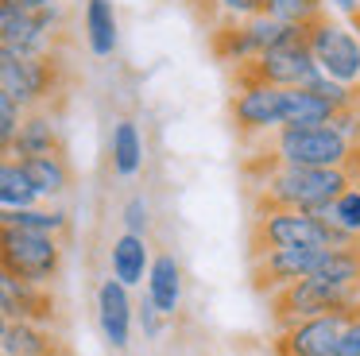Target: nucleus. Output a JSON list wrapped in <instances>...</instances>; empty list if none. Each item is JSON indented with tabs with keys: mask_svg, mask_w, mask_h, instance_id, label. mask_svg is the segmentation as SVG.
<instances>
[{
	"mask_svg": "<svg viewBox=\"0 0 360 356\" xmlns=\"http://www.w3.org/2000/svg\"><path fill=\"white\" fill-rule=\"evenodd\" d=\"M248 182L256 209H302V213H326V205L352 186V167H283V163H252Z\"/></svg>",
	"mask_w": 360,
	"mask_h": 356,
	"instance_id": "f257e3e1",
	"label": "nucleus"
},
{
	"mask_svg": "<svg viewBox=\"0 0 360 356\" xmlns=\"http://www.w3.org/2000/svg\"><path fill=\"white\" fill-rule=\"evenodd\" d=\"M252 163H283V167H352V151L345 136H337L329 124H283L267 139H259Z\"/></svg>",
	"mask_w": 360,
	"mask_h": 356,
	"instance_id": "f03ea898",
	"label": "nucleus"
},
{
	"mask_svg": "<svg viewBox=\"0 0 360 356\" xmlns=\"http://www.w3.org/2000/svg\"><path fill=\"white\" fill-rule=\"evenodd\" d=\"M360 240H349L337 232L321 213L302 209H256L252 217V255L271 248H352Z\"/></svg>",
	"mask_w": 360,
	"mask_h": 356,
	"instance_id": "7ed1b4c3",
	"label": "nucleus"
},
{
	"mask_svg": "<svg viewBox=\"0 0 360 356\" xmlns=\"http://www.w3.org/2000/svg\"><path fill=\"white\" fill-rule=\"evenodd\" d=\"M302 35L306 27H298V23H283L267 12H256V15H244V20H221L217 31H213V54L229 66H248L264 51Z\"/></svg>",
	"mask_w": 360,
	"mask_h": 356,
	"instance_id": "20e7f679",
	"label": "nucleus"
},
{
	"mask_svg": "<svg viewBox=\"0 0 360 356\" xmlns=\"http://www.w3.org/2000/svg\"><path fill=\"white\" fill-rule=\"evenodd\" d=\"M0 271L20 283L51 286L63 271V240L51 232L4 229L0 224Z\"/></svg>",
	"mask_w": 360,
	"mask_h": 356,
	"instance_id": "39448f33",
	"label": "nucleus"
},
{
	"mask_svg": "<svg viewBox=\"0 0 360 356\" xmlns=\"http://www.w3.org/2000/svg\"><path fill=\"white\" fill-rule=\"evenodd\" d=\"M271 302V317L275 329L302 317H318V314H352L360 306V286L352 283H329V279H298V283L283 286V291L267 294Z\"/></svg>",
	"mask_w": 360,
	"mask_h": 356,
	"instance_id": "423d86ee",
	"label": "nucleus"
},
{
	"mask_svg": "<svg viewBox=\"0 0 360 356\" xmlns=\"http://www.w3.org/2000/svg\"><path fill=\"white\" fill-rule=\"evenodd\" d=\"M306 51H310L314 66L321 70V77L337 85H352L356 89L360 77V31L349 20H337V15H318V20L306 27Z\"/></svg>",
	"mask_w": 360,
	"mask_h": 356,
	"instance_id": "0eeeda50",
	"label": "nucleus"
},
{
	"mask_svg": "<svg viewBox=\"0 0 360 356\" xmlns=\"http://www.w3.org/2000/svg\"><path fill=\"white\" fill-rule=\"evenodd\" d=\"M0 89L8 93L20 108H47L63 89V66H58L55 51L51 54H16L4 46V62H0Z\"/></svg>",
	"mask_w": 360,
	"mask_h": 356,
	"instance_id": "6e6552de",
	"label": "nucleus"
},
{
	"mask_svg": "<svg viewBox=\"0 0 360 356\" xmlns=\"http://www.w3.org/2000/svg\"><path fill=\"white\" fill-rule=\"evenodd\" d=\"M240 82H264L275 89H310L321 82V70L314 66L306 39H290V43H279L259 58H252L248 66H236V85Z\"/></svg>",
	"mask_w": 360,
	"mask_h": 356,
	"instance_id": "1a4fd4ad",
	"label": "nucleus"
},
{
	"mask_svg": "<svg viewBox=\"0 0 360 356\" xmlns=\"http://www.w3.org/2000/svg\"><path fill=\"white\" fill-rule=\"evenodd\" d=\"M229 116L244 144H259L275 128H283V89L264 82H240L229 101Z\"/></svg>",
	"mask_w": 360,
	"mask_h": 356,
	"instance_id": "9d476101",
	"label": "nucleus"
},
{
	"mask_svg": "<svg viewBox=\"0 0 360 356\" xmlns=\"http://www.w3.org/2000/svg\"><path fill=\"white\" fill-rule=\"evenodd\" d=\"M326 248H271V252L252 255V283L259 294H275L283 286L310 279L318 271Z\"/></svg>",
	"mask_w": 360,
	"mask_h": 356,
	"instance_id": "9b49d317",
	"label": "nucleus"
},
{
	"mask_svg": "<svg viewBox=\"0 0 360 356\" xmlns=\"http://www.w3.org/2000/svg\"><path fill=\"white\" fill-rule=\"evenodd\" d=\"M349 314H318L275 329V356H337V337Z\"/></svg>",
	"mask_w": 360,
	"mask_h": 356,
	"instance_id": "f8f14e48",
	"label": "nucleus"
},
{
	"mask_svg": "<svg viewBox=\"0 0 360 356\" xmlns=\"http://www.w3.org/2000/svg\"><path fill=\"white\" fill-rule=\"evenodd\" d=\"M132 314H136V302H132V291L117 279H101L97 286V325H101V337L109 348L124 352L132 345Z\"/></svg>",
	"mask_w": 360,
	"mask_h": 356,
	"instance_id": "ddd939ff",
	"label": "nucleus"
},
{
	"mask_svg": "<svg viewBox=\"0 0 360 356\" xmlns=\"http://www.w3.org/2000/svg\"><path fill=\"white\" fill-rule=\"evenodd\" d=\"M0 310H4L8 322H39V325L55 322V298H51V286L20 283V279L4 275V271H0Z\"/></svg>",
	"mask_w": 360,
	"mask_h": 356,
	"instance_id": "4468645a",
	"label": "nucleus"
},
{
	"mask_svg": "<svg viewBox=\"0 0 360 356\" xmlns=\"http://www.w3.org/2000/svg\"><path fill=\"white\" fill-rule=\"evenodd\" d=\"M63 151V136H58V120L47 108H27L20 116L16 132H12L8 155L12 159H32V155H51Z\"/></svg>",
	"mask_w": 360,
	"mask_h": 356,
	"instance_id": "2eb2a0df",
	"label": "nucleus"
},
{
	"mask_svg": "<svg viewBox=\"0 0 360 356\" xmlns=\"http://www.w3.org/2000/svg\"><path fill=\"white\" fill-rule=\"evenodd\" d=\"M143 294L163 317H174L182 310V294H186V279H182V263L171 252L151 255L148 279H143Z\"/></svg>",
	"mask_w": 360,
	"mask_h": 356,
	"instance_id": "dca6fc26",
	"label": "nucleus"
},
{
	"mask_svg": "<svg viewBox=\"0 0 360 356\" xmlns=\"http://www.w3.org/2000/svg\"><path fill=\"white\" fill-rule=\"evenodd\" d=\"M109 267H112V279L124 283L128 291L132 286H143L148 279V267H151V244L148 236H136V232H120L109 248Z\"/></svg>",
	"mask_w": 360,
	"mask_h": 356,
	"instance_id": "f3484780",
	"label": "nucleus"
},
{
	"mask_svg": "<svg viewBox=\"0 0 360 356\" xmlns=\"http://www.w3.org/2000/svg\"><path fill=\"white\" fill-rule=\"evenodd\" d=\"M0 352L8 356H66L63 341L39 322H8L0 337Z\"/></svg>",
	"mask_w": 360,
	"mask_h": 356,
	"instance_id": "a211bd4d",
	"label": "nucleus"
},
{
	"mask_svg": "<svg viewBox=\"0 0 360 356\" xmlns=\"http://www.w3.org/2000/svg\"><path fill=\"white\" fill-rule=\"evenodd\" d=\"M27 170V182L35 186L39 201H58L66 190H70L74 174H70V163H66L63 151H51V155H32V159H20Z\"/></svg>",
	"mask_w": 360,
	"mask_h": 356,
	"instance_id": "6ab92c4d",
	"label": "nucleus"
},
{
	"mask_svg": "<svg viewBox=\"0 0 360 356\" xmlns=\"http://www.w3.org/2000/svg\"><path fill=\"white\" fill-rule=\"evenodd\" d=\"M109 163L120 178H136L143 170V132L132 116H120L109 136Z\"/></svg>",
	"mask_w": 360,
	"mask_h": 356,
	"instance_id": "aec40b11",
	"label": "nucleus"
},
{
	"mask_svg": "<svg viewBox=\"0 0 360 356\" xmlns=\"http://www.w3.org/2000/svg\"><path fill=\"white\" fill-rule=\"evenodd\" d=\"M82 23H86V46L97 58H109L120 43V20H117L112 0H86Z\"/></svg>",
	"mask_w": 360,
	"mask_h": 356,
	"instance_id": "412c9836",
	"label": "nucleus"
},
{
	"mask_svg": "<svg viewBox=\"0 0 360 356\" xmlns=\"http://www.w3.org/2000/svg\"><path fill=\"white\" fill-rule=\"evenodd\" d=\"M0 224L4 229H27V232H51V236H63L70 229V213L47 201H35V205H20V209H0Z\"/></svg>",
	"mask_w": 360,
	"mask_h": 356,
	"instance_id": "4be33fe9",
	"label": "nucleus"
},
{
	"mask_svg": "<svg viewBox=\"0 0 360 356\" xmlns=\"http://www.w3.org/2000/svg\"><path fill=\"white\" fill-rule=\"evenodd\" d=\"M337 108L318 89H283V124H329Z\"/></svg>",
	"mask_w": 360,
	"mask_h": 356,
	"instance_id": "5701e85b",
	"label": "nucleus"
},
{
	"mask_svg": "<svg viewBox=\"0 0 360 356\" xmlns=\"http://www.w3.org/2000/svg\"><path fill=\"white\" fill-rule=\"evenodd\" d=\"M39 193L27 182V170L20 159H0V209H20V205H35Z\"/></svg>",
	"mask_w": 360,
	"mask_h": 356,
	"instance_id": "b1692460",
	"label": "nucleus"
},
{
	"mask_svg": "<svg viewBox=\"0 0 360 356\" xmlns=\"http://www.w3.org/2000/svg\"><path fill=\"white\" fill-rule=\"evenodd\" d=\"M321 217H326L337 232H345L349 240H360V186L356 182L345 186V190L326 205V213H321Z\"/></svg>",
	"mask_w": 360,
	"mask_h": 356,
	"instance_id": "393cba45",
	"label": "nucleus"
},
{
	"mask_svg": "<svg viewBox=\"0 0 360 356\" xmlns=\"http://www.w3.org/2000/svg\"><path fill=\"white\" fill-rule=\"evenodd\" d=\"M267 15H275V20L283 23H298V27H310L318 15L329 12V0H267L264 4Z\"/></svg>",
	"mask_w": 360,
	"mask_h": 356,
	"instance_id": "a878e982",
	"label": "nucleus"
},
{
	"mask_svg": "<svg viewBox=\"0 0 360 356\" xmlns=\"http://www.w3.org/2000/svg\"><path fill=\"white\" fill-rule=\"evenodd\" d=\"M120 224H124V232H136V236H148L151 229V205L143 193H132V198L124 201V209H120Z\"/></svg>",
	"mask_w": 360,
	"mask_h": 356,
	"instance_id": "bb28decb",
	"label": "nucleus"
},
{
	"mask_svg": "<svg viewBox=\"0 0 360 356\" xmlns=\"http://www.w3.org/2000/svg\"><path fill=\"white\" fill-rule=\"evenodd\" d=\"M132 322L140 325V333H143L148 341H155V337H163V329H167V322H171V317H163V314H159V310L151 306V298L143 294V298L136 302V314H132Z\"/></svg>",
	"mask_w": 360,
	"mask_h": 356,
	"instance_id": "cd10ccee",
	"label": "nucleus"
},
{
	"mask_svg": "<svg viewBox=\"0 0 360 356\" xmlns=\"http://www.w3.org/2000/svg\"><path fill=\"white\" fill-rule=\"evenodd\" d=\"M329 128H333L337 136H345L349 144H360V105L337 108V113L329 116Z\"/></svg>",
	"mask_w": 360,
	"mask_h": 356,
	"instance_id": "c85d7f7f",
	"label": "nucleus"
},
{
	"mask_svg": "<svg viewBox=\"0 0 360 356\" xmlns=\"http://www.w3.org/2000/svg\"><path fill=\"white\" fill-rule=\"evenodd\" d=\"M337 356H360V306L345 317L341 337H337Z\"/></svg>",
	"mask_w": 360,
	"mask_h": 356,
	"instance_id": "c756f323",
	"label": "nucleus"
},
{
	"mask_svg": "<svg viewBox=\"0 0 360 356\" xmlns=\"http://www.w3.org/2000/svg\"><path fill=\"white\" fill-rule=\"evenodd\" d=\"M213 12L221 15V20H244V15H256L264 12L267 0H210Z\"/></svg>",
	"mask_w": 360,
	"mask_h": 356,
	"instance_id": "7c9ffc66",
	"label": "nucleus"
},
{
	"mask_svg": "<svg viewBox=\"0 0 360 356\" xmlns=\"http://www.w3.org/2000/svg\"><path fill=\"white\" fill-rule=\"evenodd\" d=\"M20 116H24V108H20L8 93L0 89V139H8V144H12V132H16Z\"/></svg>",
	"mask_w": 360,
	"mask_h": 356,
	"instance_id": "2f4dec72",
	"label": "nucleus"
},
{
	"mask_svg": "<svg viewBox=\"0 0 360 356\" xmlns=\"http://www.w3.org/2000/svg\"><path fill=\"white\" fill-rule=\"evenodd\" d=\"M329 8L349 15V20H360V0H329Z\"/></svg>",
	"mask_w": 360,
	"mask_h": 356,
	"instance_id": "473e14b6",
	"label": "nucleus"
},
{
	"mask_svg": "<svg viewBox=\"0 0 360 356\" xmlns=\"http://www.w3.org/2000/svg\"><path fill=\"white\" fill-rule=\"evenodd\" d=\"M8 4L24 8V12H39V8H51V4H58V0H8Z\"/></svg>",
	"mask_w": 360,
	"mask_h": 356,
	"instance_id": "72a5a7b5",
	"label": "nucleus"
},
{
	"mask_svg": "<svg viewBox=\"0 0 360 356\" xmlns=\"http://www.w3.org/2000/svg\"><path fill=\"white\" fill-rule=\"evenodd\" d=\"M352 178H356V186H360V144H356V151H352Z\"/></svg>",
	"mask_w": 360,
	"mask_h": 356,
	"instance_id": "f704fd0d",
	"label": "nucleus"
},
{
	"mask_svg": "<svg viewBox=\"0 0 360 356\" xmlns=\"http://www.w3.org/2000/svg\"><path fill=\"white\" fill-rule=\"evenodd\" d=\"M4 329H8V317H4V310H0V337H4Z\"/></svg>",
	"mask_w": 360,
	"mask_h": 356,
	"instance_id": "c9c22d12",
	"label": "nucleus"
},
{
	"mask_svg": "<svg viewBox=\"0 0 360 356\" xmlns=\"http://www.w3.org/2000/svg\"><path fill=\"white\" fill-rule=\"evenodd\" d=\"M0 62H4V46H0Z\"/></svg>",
	"mask_w": 360,
	"mask_h": 356,
	"instance_id": "e433bc0d",
	"label": "nucleus"
},
{
	"mask_svg": "<svg viewBox=\"0 0 360 356\" xmlns=\"http://www.w3.org/2000/svg\"><path fill=\"white\" fill-rule=\"evenodd\" d=\"M356 93H360V77H356Z\"/></svg>",
	"mask_w": 360,
	"mask_h": 356,
	"instance_id": "4c0bfd02",
	"label": "nucleus"
},
{
	"mask_svg": "<svg viewBox=\"0 0 360 356\" xmlns=\"http://www.w3.org/2000/svg\"><path fill=\"white\" fill-rule=\"evenodd\" d=\"M0 356H8V352H0Z\"/></svg>",
	"mask_w": 360,
	"mask_h": 356,
	"instance_id": "58836bf2",
	"label": "nucleus"
}]
</instances>
